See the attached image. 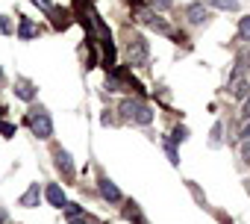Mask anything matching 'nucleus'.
<instances>
[{"label": "nucleus", "mask_w": 250, "mask_h": 224, "mask_svg": "<svg viewBox=\"0 0 250 224\" xmlns=\"http://www.w3.org/2000/svg\"><path fill=\"white\" fill-rule=\"evenodd\" d=\"M27 124H30V130H33V136H39V139H50L53 136V121H50V115H47V109H33L30 115H27Z\"/></svg>", "instance_id": "obj_1"}, {"label": "nucleus", "mask_w": 250, "mask_h": 224, "mask_svg": "<svg viewBox=\"0 0 250 224\" xmlns=\"http://www.w3.org/2000/svg\"><path fill=\"white\" fill-rule=\"evenodd\" d=\"M121 112H124V118H133L136 124H150V121H153L150 106L142 103V100H124V103H121Z\"/></svg>", "instance_id": "obj_2"}, {"label": "nucleus", "mask_w": 250, "mask_h": 224, "mask_svg": "<svg viewBox=\"0 0 250 224\" xmlns=\"http://www.w3.org/2000/svg\"><path fill=\"white\" fill-rule=\"evenodd\" d=\"M127 56H130V65H147V59H150L147 42L142 36H133L130 45H127Z\"/></svg>", "instance_id": "obj_3"}, {"label": "nucleus", "mask_w": 250, "mask_h": 224, "mask_svg": "<svg viewBox=\"0 0 250 224\" xmlns=\"http://www.w3.org/2000/svg\"><path fill=\"white\" fill-rule=\"evenodd\" d=\"M186 15H188V24H194V27H203L206 21H209V6L206 3H200V0H197V3H188L186 6Z\"/></svg>", "instance_id": "obj_4"}, {"label": "nucleus", "mask_w": 250, "mask_h": 224, "mask_svg": "<svg viewBox=\"0 0 250 224\" xmlns=\"http://www.w3.org/2000/svg\"><path fill=\"white\" fill-rule=\"evenodd\" d=\"M44 198L56 206V209H65L68 206V198H65V192H62V186H56V183H50L47 189H44Z\"/></svg>", "instance_id": "obj_5"}, {"label": "nucleus", "mask_w": 250, "mask_h": 224, "mask_svg": "<svg viewBox=\"0 0 250 224\" xmlns=\"http://www.w3.org/2000/svg\"><path fill=\"white\" fill-rule=\"evenodd\" d=\"M100 195H103L106 201H112V203H121V201H124L121 189H118V186H115L109 177H103V180H100Z\"/></svg>", "instance_id": "obj_6"}, {"label": "nucleus", "mask_w": 250, "mask_h": 224, "mask_svg": "<svg viewBox=\"0 0 250 224\" xmlns=\"http://www.w3.org/2000/svg\"><path fill=\"white\" fill-rule=\"evenodd\" d=\"M39 201H42V189L39 183H30V189L21 195V206H39Z\"/></svg>", "instance_id": "obj_7"}, {"label": "nucleus", "mask_w": 250, "mask_h": 224, "mask_svg": "<svg viewBox=\"0 0 250 224\" xmlns=\"http://www.w3.org/2000/svg\"><path fill=\"white\" fill-rule=\"evenodd\" d=\"M56 165H59V171H65L68 177H74V162H71V154L68 151H56Z\"/></svg>", "instance_id": "obj_8"}, {"label": "nucleus", "mask_w": 250, "mask_h": 224, "mask_svg": "<svg viewBox=\"0 0 250 224\" xmlns=\"http://www.w3.org/2000/svg\"><path fill=\"white\" fill-rule=\"evenodd\" d=\"M18 36H21V39H36V36H39V27H36L30 18H21V24H18Z\"/></svg>", "instance_id": "obj_9"}, {"label": "nucleus", "mask_w": 250, "mask_h": 224, "mask_svg": "<svg viewBox=\"0 0 250 224\" xmlns=\"http://www.w3.org/2000/svg\"><path fill=\"white\" fill-rule=\"evenodd\" d=\"M15 94H18L21 100H33V97H36V91H33V83H30V80H21V83L15 86Z\"/></svg>", "instance_id": "obj_10"}, {"label": "nucleus", "mask_w": 250, "mask_h": 224, "mask_svg": "<svg viewBox=\"0 0 250 224\" xmlns=\"http://www.w3.org/2000/svg\"><path fill=\"white\" fill-rule=\"evenodd\" d=\"M247 94H250V80H235L232 83V97H241L244 100Z\"/></svg>", "instance_id": "obj_11"}, {"label": "nucleus", "mask_w": 250, "mask_h": 224, "mask_svg": "<svg viewBox=\"0 0 250 224\" xmlns=\"http://www.w3.org/2000/svg\"><path fill=\"white\" fill-rule=\"evenodd\" d=\"M206 6H215V9H229V12H235V9H238V0H206Z\"/></svg>", "instance_id": "obj_12"}, {"label": "nucleus", "mask_w": 250, "mask_h": 224, "mask_svg": "<svg viewBox=\"0 0 250 224\" xmlns=\"http://www.w3.org/2000/svg\"><path fill=\"white\" fill-rule=\"evenodd\" d=\"M238 115H241V121H250V94L244 97V103H241V112H238Z\"/></svg>", "instance_id": "obj_13"}, {"label": "nucleus", "mask_w": 250, "mask_h": 224, "mask_svg": "<svg viewBox=\"0 0 250 224\" xmlns=\"http://www.w3.org/2000/svg\"><path fill=\"white\" fill-rule=\"evenodd\" d=\"M238 36H241V39L250 36V18H241V24H238Z\"/></svg>", "instance_id": "obj_14"}, {"label": "nucleus", "mask_w": 250, "mask_h": 224, "mask_svg": "<svg viewBox=\"0 0 250 224\" xmlns=\"http://www.w3.org/2000/svg\"><path fill=\"white\" fill-rule=\"evenodd\" d=\"M0 133H3L6 139H12V136H15V127H12V124H6V121H0Z\"/></svg>", "instance_id": "obj_15"}, {"label": "nucleus", "mask_w": 250, "mask_h": 224, "mask_svg": "<svg viewBox=\"0 0 250 224\" xmlns=\"http://www.w3.org/2000/svg\"><path fill=\"white\" fill-rule=\"evenodd\" d=\"M186 139H188V130L186 127H177L174 130V142H186Z\"/></svg>", "instance_id": "obj_16"}, {"label": "nucleus", "mask_w": 250, "mask_h": 224, "mask_svg": "<svg viewBox=\"0 0 250 224\" xmlns=\"http://www.w3.org/2000/svg\"><path fill=\"white\" fill-rule=\"evenodd\" d=\"M65 212H68V218H80V215H83L77 203H68V206H65Z\"/></svg>", "instance_id": "obj_17"}, {"label": "nucleus", "mask_w": 250, "mask_h": 224, "mask_svg": "<svg viewBox=\"0 0 250 224\" xmlns=\"http://www.w3.org/2000/svg\"><path fill=\"white\" fill-rule=\"evenodd\" d=\"M241 159H244V162H250V139H244V142H241Z\"/></svg>", "instance_id": "obj_18"}, {"label": "nucleus", "mask_w": 250, "mask_h": 224, "mask_svg": "<svg viewBox=\"0 0 250 224\" xmlns=\"http://www.w3.org/2000/svg\"><path fill=\"white\" fill-rule=\"evenodd\" d=\"M0 33H3V36H9V33H12V24H9L3 15H0Z\"/></svg>", "instance_id": "obj_19"}, {"label": "nucleus", "mask_w": 250, "mask_h": 224, "mask_svg": "<svg viewBox=\"0 0 250 224\" xmlns=\"http://www.w3.org/2000/svg\"><path fill=\"white\" fill-rule=\"evenodd\" d=\"M150 3H153L156 9H168V6H171V0H150Z\"/></svg>", "instance_id": "obj_20"}, {"label": "nucleus", "mask_w": 250, "mask_h": 224, "mask_svg": "<svg viewBox=\"0 0 250 224\" xmlns=\"http://www.w3.org/2000/svg\"><path fill=\"white\" fill-rule=\"evenodd\" d=\"M33 3H36V6H42V9H47V12L53 9V3H50V0H33Z\"/></svg>", "instance_id": "obj_21"}, {"label": "nucleus", "mask_w": 250, "mask_h": 224, "mask_svg": "<svg viewBox=\"0 0 250 224\" xmlns=\"http://www.w3.org/2000/svg\"><path fill=\"white\" fill-rule=\"evenodd\" d=\"M238 136H241V142H244V139H250V121H244V127H241V133H238Z\"/></svg>", "instance_id": "obj_22"}, {"label": "nucleus", "mask_w": 250, "mask_h": 224, "mask_svg": "<svg viewBox=\"0 0 250 224\" xmlns=\"http://www.w3.org/2000/svg\"><path fill=\"white\" fill-rule=\"evenodd\" d=\"M71 224H91V218H83L80 215V218H71Z\"/></svg>", "instance_id": "obj_23"}, {"label": "nucleus", "mask_w": 250, "mask_h": 224, "mask_svg": "<svg viewBox=\"0 0 250 224\" xmlns=\"http://www.w3.org/2000/svg\"><path fill=\"white\" fill-rule=\"evenodd\" d=\"M0 224H6V209L0 206Z\"/></svg>", "instance_id": "obj_24"}]
</instances>
